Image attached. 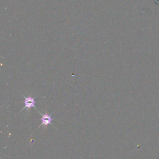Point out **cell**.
Returning a JSON list of instances; mask_svg holds the SVG:
<instances>
[{"label":"cell","instance_id":"1","mask_svg":"<svg viewBox=\"0 0 159 159\" xmlns=\"http://www.w3.org/2000/svg\"><path fill=\"white\" fill-rule=\"evenodd\" d=\"M24 97V107L22 108V109L20 111L24 110L25 108H27V109H30L32 107H35L36 102L34 98L32 97L30 95H29L27 97H25V96Z\"/></svg>","mask_w":159,"mask_h":159},{"label":"cell","instance_id":"2","mask_svg":"<svg viewBox=\"0 0 159 159\" xmlns=\"http://www.w3.org/2000/svg\"><path fill=\"white\" fill-rule=\"evenodd\" d=\"M39 113L41 115L42 123H41V124L39 125V126L38 127L37 129H39L42 125H47L48 124H52V122L53 119H52V116L50 114H42L39 111Z\"/></svg>","mask_w":159,"mask_h":159}]
</instances>
